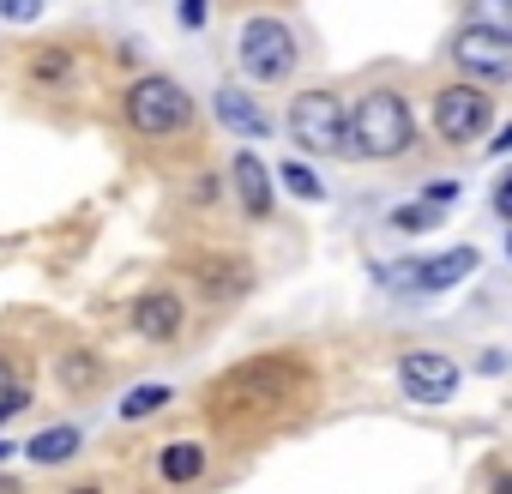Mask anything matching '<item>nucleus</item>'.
<instances>
[{
	"instance_id": "1",
	"label": "nucleus",
	"mask_w": 512,
	"mask_h": 494,
	"mask_svg": "<svg viewBox=\"0 0 512 494\" xmlns=\"http://www.w3.org/2000/svg\"><path fill=\"white\" fill-rule=\"evenodd\" d=\"M296 392H302V368H290V362H253V368H235L211 392V416H223V422H260V416L296 404Z\"/></svg>"
},
{
	"instance_id": "2",
	"label": "nucleus",
	"mask_w": 512,
	"mask_h": 494,
	"mask_svg": "<svg viewBox=\"0 0 512 494\" xmlns=\"http://www.w3.org/2000/svg\"><path fill=\"white\" fill-rule=\"evenodd\" d=\"M410 139H416V121L398 91H368L350 109V145L362 157H398V151H410Z\"/></svg>"
},
{
	"instance_id": "3",
	"label": "nucleus",
	"mask_w": 512,
	"mask_h": 494,
	"mask_svg": "<svg viewBox=\"0 0 512 494\" xmlns=\"http://www.w3.org/2000/svg\"><path fill=\"white\" fill-rule=\"evenodd\" d=\"M127 127L139 139H181L193 127V97L175 79H139L127 91Z\"/></svg>"
},
{
	"instance_id": "4",
	"label": "nucleus",
	"mask_w": 512,
	"mask_h": 494,
	"mask_svg": "<svg viewBox=\"0 0 512 494\" xmlns=\"http://www.w3.org/2000/svg\"><path fill=\"white\" fill-rule=\"evenodd\" d=\"M290 133H296L302 151L326 157V151L350 145V109H344L332 91H302V97L290 103Z\"/></svg>"
},
{
	"instance_id": "5",
	"label": "nucleus",
	"mask_w": 512,
	"mask_h": 494,
	"mask_svg": "<svg viewBox=\"0 0 512 494\" xmlns=\"http://www.w3.org/2000/svg\"><path fill=\"white\" fill-rule=\"evenodd\" d=\"M241 67H247V79H266V85L290 79V67H296L290 25L284 19H247V31H241Z\"/></svg>"
},
{
	"instance_id": "6",
	"label": "nucleus",
	"mask_w": 512,
	"mask_h": 494,
	"mask_svg": "<svg viewBox=\"0 0 512 494\" xmlns=\"http://www.w3.org/2000/svg\"><path fill=\"white\" fill-rule=\"evenodd\" d=\"M488 121H494V103H488L476 85H446V91L434 97V133H440L446 145H476V139L488 133Z\"/></svg>"
},
{
	"instance_id": "7",
	"label": "nucleus",
	"mask_w": 512,
	"mask_h": 494,
	"mask_svg": "<svg viewBox=\"0 0 512 494\" xmlns=\"http://www.w3.org/2000/svg\"><path fill=\"white\" fill-rule=\"evenodd\" d=\"M398 380H404L410 404H446V398L458 392V362L440 356V350H410V356L398 362Z\"/></svg>"
},
{
	"instance_id": "8",
	"label": "nucleus",
	"mask_w": 512,
	"mask_h": 494,
	"mask_svg": "<svg viewBox=\"0 0 512 494\" xmlns=\"http://www.w3.org/2000/svg\"><path fill=\"white\" fill-rule=\"evenodd\" d=\"M458 67L482 73V79H512V31H494V25H464L458 43H452Z\"/></svg>"
},
{
	"instance_id": "9",
	"label": "nucleus",
	"mask_w": 512,
	"mask_h": 494,
	"mask_svg": "<svg viewBox=\"0 0 512 494\" xmlns=\"http://www.w3.org/2000/svg\"><path fill=\"white\" fill-rule=\"evenodd\" d=\"M181 296L175 290H151V296H139L133 302V332L145 338V344H169V338H181Z\"/></svg>"
},
{
	"instance_id": "10",
	"label": "nucleus",
	"mask_w": 512,
	"mask_h": 494,
	"mask_svg": "<svg viewBox=\"0 0 512 494\" xmlns=\"http://www.w3.org/2000/svg\"><path fill=\"white\" fill-rule=\"evenodd\" d=\"M476 272V247H446V254H428L422 266H410V290H422V296H434V290H452V284H464Z\"/></svg>"
},
{
	"instance_id": "11",
	"label": "nucleus",
	"mask_w": 512,
	"mask_h": 494,
	"mask_svg": "<svg viewBox=\"0 0 512 494\" xmlns=\"http://www.w3.org/2000/svg\"><path fill=\"white\" fill-rule=\"evenodd\" d=\"M235 193L247 217H272V169L253 151H235Z\"/></svg>"
},
{
	"instance_id": "12",
	"label": "nucleus",
	"mask_w": 512,
	"mask_h": 494,
	"mask_svg": "<svg viewBox=\"0 0 512 494\" xmlns=\"http://www.w3.org/2000/svg\"><path fill=\"white\" fill-rule=\"evenodd\" d=\"M211 470V452L199 446V440H175V446H157V476L169 482V488H187V482H199Z\"/></svg>"
},
{
	"instance_id": "13",
	"label": "nucleus",
	"mask_w": 512,
	"mask_h": 494,
	"mask_svg": "<svg viewBox=\"0 0 512 494\" xmlns=\"http://www.w3.org/2000/svg\"><path fill=\"white\" fill-rule=\"evenodd\" d=\"M217 121H223L229 133H241V139H266V133H272V121L253 109L241 91H217Z\"/></svg>"
},
{
	"instance_id": "14",
	"label": "nucleus",
	"mask_w": 512,
	"mask_h": 494,
	"mask_svg": "<svg viewBox=\"0 0 512 494\" xmlns=\"http://www.w3.org/2000/svg\"><path fill=\"white\" fill-rule=\"evenodd\" d=\"M25 452H31V464H67V458L79 452V428H73V422L43 428V434H31V440H25Z\"/></svg>"
},
{
	"instance_id": "15",
	"label": "nucleus",
	"mask_w": 512,
	"mask_h": 494,
	"mask_svg": "<svg viewBox=\"0 0 512 494\" xmlns=\"http://www.w3.org/2000/svg\"><path fill=\"white\" fill-rule=\"evenodd\" d=\"M25 410H31V380L0 356V428H7L13 416H25Z\"/></svg>"
},
{
	"instance_id": "16",
	"label": "nucleus",
	"mask_w": 512,
	"mask_h": 494,
	"mask_svg": "<svg viewBox=\"0 0 512 494\" xmlns=\"http://www.w3.org/2000/svg\"><path fill=\"white\" fill-rule=\"evenodd\" d=\"M97 380H103V362L91 350H67L61 356V392H91Z\"/></svg>"
},
{
	"instance_id": "17",
	"label": "nucleus",
	"mask_w": 512,
	"mask_h": 494,
	"mask_svg": "<svg viewBox=\"0 0 512 494\" xmlns=\"http://www.w3.org/2000/svg\"><path fill=\"white\" fill-rule=\"evenodd\" d=\"M169 404V386H133L127 398H121V422H145V416H157Z\"/></svg>"
},
{
	"instance_id": "18",
	"label": "nucleus",
	"mask_w": 512,
	"mask_h": 494,
	"mask_svg": "<svg viewBox=\"0 0 512 494\" xmlns=\"http://www.w3.org/2000/svg\"><path fill=\"white\" fill-rule=\"evenodd\" d=\"M73 67H79V61H73L67 49H43V55L31 61V79H37V85H67Z\"/></svg>"
},
{
	"instance_id": "19",
	"label": "nucleus",
	"mask_w": 512,
	"mask_h": 494,
	"mask_svg": "<svg viewBox=\"0 0 512 494\" xmlns=\"http://www.w3.org/2000/svg\"><path fill=\"white\" fill-rule=\"evenodd\" d=\"M470 25H494V31H512V0H470Z\"/></svg>"
},
{
	"instance_id": "20",
	"label": "nucleus",
	"mask_w": 512,
	"mask_h": 494,
	"mask_svg": "<svg viewBox=\"0 0 512 494\" xmlns=\"http://www.w3.org/2000/svg\"><path fill=\"white\" fill-rule=\"evenodd\" d=\"M284 187L296 193V199H320L326 187H320V175L308 169V163H284Z\"/></svg>"
},
{
	"instance_id": "21",
	"label": "nucleus",
	"mask_w": 512,
	"mask_h": 494,
	"mask_svg": "<svg viewBox=\"0 0 512 494\" xmlns=\"http://www.w3.org/2000/svg\"><path fill=\"white\" fill-rule=\"evenodd\" d=\"M392 223L398 229H428V223H440V211L434 205H404V211H392Z\"/></svg>"
},
{
	"instance_id": "22",
	"label": "nucleus",
	"mask_w": 512,
	"mask_h": 494,
	"mask_svg": "<svg viewBox=\"0 0 512 494\" xmlns=\"http://www.w3.org/2000/svg\"><path fill=\"white\" fill-rule=\"evenodd\" d=\"M43 13V0H0V19H7V25H31Z\"/></svg>"
},
{
	"instance_id": "23",
	"label": "nucleus",
	"mask_w": 512,
	"mask_h": 494,
	"mask_svg": "<svg viewBox=\"0 0 512 494\" xmlns=\"http://www.w3.org/2000/svg\"><path fill=\"white\" fill-rule=\"evenodd\" d=\"M494 211L512 223V175H500V181H494Z\"/></svg>"
},
{
	"instance_id": "24",
	"label": "nucleus",
	"mask_w": 512,
	"mask_h": 494,
	"mask_svg": "<svg viewBox=\"0 0 512 494\" xmlns=\"http://www.w3.org/2000/svg\"><path fill=\"white\" fill-rule=\"evenodd\" d=\"M181 25H187V31L205 25V0H181Z\"/></svg>"
},
{
	"instance_id": "25",
	"label": "nucleus",
	"mask_w": 512,
	"mask_h": 494,
	"mask_svg": "<svg viewBox=\"0 0 512 494\" xmlns=\"http://www.w3.org/2000/svg\"><path fill=\"white\" fill-rule=\"evenodd\" d=\"M488 494H512V470H494V482H488Z\"/></svg>"
},
{
	"instance_id": "26",
	"label": "nucleus",
	"mask_w": 512,
	"mask_h": 494,
	"mask_svg": "<svg viewBox=\"0 0 512 494\" xmlns=\"http://www.w3.org/2000/svg\"><path fill=\"white\" fill-rule=\"evenodd\" d=\"M494 151H500V157L512 151V127H506V133H494Z\"/></svg>"
},
{
	"instance_id": "27",
	"label": "nucleus",
	"mask_w": 512,
	"mask_h": 494,
	"mask_svg": "<svg viewBox=\"0 0 512 494\" xmlns=\"http://www.w3.org/2000/svg\"><path fill=\"white\" fill-rule=\"evenodd\" d=\"M0 494H25V488H19V482H13V476H0Z\"/></svg>"
},
{
	"instance_id": "28",
	"label": "nucleus",
	"mask_w": 512,
	"mask_h": 494,
	"mask_svg": "<svg viewBox=\"0 0 512 494\" xmlns=\"http://www.w3.org/2000/svg\"><path fill=\"white\" fill-rule=\"evenodd\" d=\"M67 494H103V488H97V482H79V488H67Z\"/></svg>"
},
{
	"instance_id": "29",
	"label": "nucleus",
	"mask_w": 512,
	"mask_h": 494,
	"mask_svg": "<svg viewBox=\"0 0 512 494\" xmlns=\"http://www.w3.org/2000/svg\"><path fill=\"white\" fill-rule=\"evenodd\" d=\"M13 452H19V446H7V440H0V458H13Z\"/></svg>"
},
{
	"instance_id": "30",
	"label": "nucleus",
	"mask_w": 512,
	"mask_h": 494,
	"mask_svg": "<svg viewBox=\"0 0 512 494\" xmlns=\"http://www.w3.org/2000/svg\"><path fill=\"white\" fill-rule=\"evenodd\" d=\"M506 260H512V241H506Z\"/></svg>"
}]
</instances>
